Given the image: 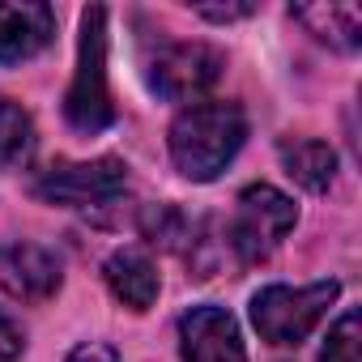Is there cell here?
<instances>
[{
  "mask_svg": "<svg viewBox=\"0 0 362 362\" xmlns=\"http://www.w3.org/2000/svg\"><path fill=\"white\" fill-rule=\"evenodd\" d=\"M103 281H107V290H111L124 307H132V311H149V307L158 303V290H162L158 264H153L145 252H136V247L111 252L107 264H103Z\"/></svg>",
  "mask_w": 362,
  "mask_h": 362,
  "instance_id": "obj_10",
  "label": "cell"
},
{
  "mask_svg": "<svg viewBox=\"0 0 362 362\" xmlns=\"http://www.w3.org/2000/svg\"><path fill=\"white\" fill-rule=\"evenodd\" d=\"M149 90L166 103H201L218 77H222V52H214L209 43H166L153 52L149 69Z\"/></svg>",
  "mask_w": 362,
  "mask_h": 362,
  "instance_id": "obj_6",
  "label": "cell"
},
{
  "mask_svg": "<svg viewBox=\"0 0 362 362\" xmlns=\"http://www.w3.org/2000/svg\"><path fill=\"white\" fill-rule=\"evenodd\" d=\"M64 362H119V349L111 341H81Z\"/></svg>",
  "mask_w": 362,
  "mask_h": 362,
  "instance_id": "obj_15",
  "label": "cell"
},
{
  "mask_svg": "<svg viewBox=\"0 0 362 362\" xmlns=\"http://www.w3.org/2000/svg\"><path fill=\"white\" fill-rule=\"evenodd\" d=\"M294 18L328 47L354 52L362 43V9L358 5H294Z\"/></svg>",
  "mask_w": 362,
  "mask_h": 362,
  "instance_id": "obj_11",
  "label": "cell"
},
{
  "mask_svg": "<svg viewBox=\"0 0 362 362\" xmlns=\"http://www.w3.org/2000/svg\"><path fill=\"white\" fill-rule=\"evenodd\" d=\"M56 35V13L43 0H13L0 5V64L35 60Z\"/></svg>",
  "mask_w": 362,
  "mask_h": 362,
  "instance_id": "obj_9",
  "label": "cell"
},
{
  "mask_svg": "<svg viewBox=\"0 0 362 362\" xmlns=\"http://www.w3.org/2000/svg\"><path fill=\"white\" fill-rule=\"evenodd\" d=\"M128 184V166L119 158H94V162H52L35 175L30 192L47 205H69V209H86V205H107L124 192Z\"/></svg>",
  "mask_w": 362,
  "mask_h": 362,
  "instance_id": "obj_5",
  "label": "cell"
},
{
  "mask_svg": "<svg viewBox=\"0 0 362 362\" xmlns=\"http://www.w3.org/2000/svg\"><path fill=\"white\" fill-rule=\"evenodd\" d=\"M243 141H247L243 107L226 98H201L184 107L170 124V162L192 184H209L235 162Z\"/></svg>",
  "mask_w": 362,
  "mask_h": 362,
  "instance_id": "obj_1",
  "label": "cell"
},
{
  "mask_svg": "<svg viewBox=\"0 0 362 362\" xmlns=\"http://www.w3.org/2000/svg\"><path fill=\"white\" fill-rule=\"evenodd\" d=\"M179 354L184 362H247L243 332L226 307H192L179 320Z\"/></svg>",
  "mask_w": 362,
  "mask_h": 362,
  "instance_id": "obj_7",
  "label": "cell"
},
{
  "mask_svg": "<svg viewBox=\"0 0 362 362\" xmlns=\"http://www.w3.org/2000/svg\"><path fill=\"white\" fill-rule=\"evenodd\" d=\"M64 119L77 132H103L115 124V103L107 86V9L81 13V43H77V73L64 98Z\"/></svg>",
  "mask_w": 362,
  "mask_h": 362,
  "instance_id": "obj_2",
  "label": "cell"
},
{
  "mask_svg": "<svg viewBox=\"0 0 362 362\" xmlns=\"http://www.w3.org/2000/svg\"><path fill=\"white\" fill-rule=\"evenodd\" d=\"M22 354V328L0 311V362H13Z\"/></svg>",
  "mask_w": 362,
  "mask_h": 362,
  "instance_id": "obj_16",
  "label": "cell"
},
{
  "mask_svg": "<svg viewBox=\"0 0 362 362\" xmlns=\"http://www.w3.org/2000/svg\"><path fill=\"white\" fill-rule=\"evenodd\" d=\"M281 162H286L290 179H298L307 192H324L332 184V175H337V153L315 136L281 141Z\"/></svg>",
  "mask_w": 362,
  "mask_h": 362,
  "instance_id": "obj_12",
  "label": "cell"
},
{
  "mask_svg": "<svg viewBox=\"0 0 362 362\" xmlns=\"http://www.w3.org/2000/svg\"><path fill=\"white\" fill-rule=\"evenodd\" d=\"M341 294L337 281L315 286H264L252 298V324L273 345H298L315 332V324L328 315L332 298Z\"/></svg>",
  "mask_w": 362,
  "mask_h": 362,
  "instance_id": "obj_3",
  "label": "cell"
},
{
  "mask_svg": "<svg viewBox=\"0 0 362 362\" xmlns=\"http://www.w3.org/2000/svg\"><path fill=\"white\" fill-rule=\"evenodd\" d=\"M320 362H362V320H358L354 307L328 328V341L320 349Z\"/></svg>",
  "mask_w": 362,
  "mask_h": 362,
  "instance_id": "obj_14",
  "label": "cell"
},
{
  "mask_svg": "<svg viewBox=\"0 0 362 362\" xmlns=\"http://www.w3.org/2000/svg\"><path fill=\"white\" fill-rule=\"evenodd\" d=\"M294 222H298V209L281 188L252 184L239 192V209L230 218V247L243 264H256L294 230Z\"/></svg>",
  "mask_w": 362,
  "mask_h": 362,
  "instance_id": "obj_4",
  "label": "cell"
},
{
  "mask_svg": "<svg viewBox=\"0 0 362 362\" xmlns=\"http://www.w3.org/2000/svg\"><path fill=\"white\" fill-rule=\"evenodd\" d=\"M35 153V119L22 103L0 98V170H13Z\"/></svg>",
  "mask_w": 362,
  "mask_h": 362,
  "instance_id": "obj_13",
  "label": "cell"
},
{
  "mask_svg": "<svg viewBox=\"0 0 362 362\" xmlns=\"http://www.w3.org/2000/svg\"><path fill=\"white\" fill-rule=\"evenodd\" d=\"M197 13L209 18V22H230V18H247L252 5H226V9H205V5H197Z\"/></svg>",
  "mask_w": 362,
  "mask_h": 362,
  "instance_id": "obj_17",
  "label": "cell"
},
{
  "mask_svg": "<svg viewBox=\"0 0 362 362\" xmlns=\"http://www.w3.org/2000/svg\"><path fill=\"white\" fill-rule=\"evenodd\" d=\"M64 273H60V260L39 247V243H5L0 247V286H5V294L22 298V303H43L60 290Z\"/></svg>",
  "mask_w": 362,
  "mask_h": 362,
  "instance_id": "obj_8",
  "label": "cell"
}]
</instances>
